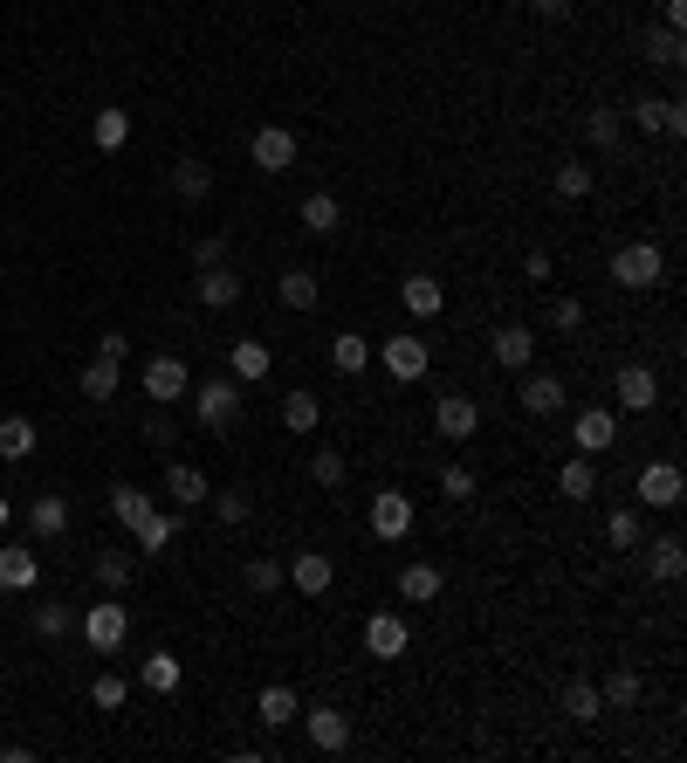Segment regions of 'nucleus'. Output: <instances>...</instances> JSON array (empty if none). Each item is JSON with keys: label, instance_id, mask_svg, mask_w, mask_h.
<instances>
[{"label": "nucleus", "instance_id": "nucleus-40", "mask_svg": "<svg viewBox=\"0 0 687 763\" xmlns=\"http://www.w3.org/2000/svg\"><path fill=\"white\" fill-rule=\"evenodd\" d=\"M76 385H84V392L97 399V407H104V399L117 392V358H90V365H84V379H76Z\"/></svg>", "mask_w": 687, "mask_h": 763}, {"label": "nucleus", "instance_id": "nucleus-26", "mask_svg": "<svg viewBox=\"0 0 687 763\" xmlns=\"http://www.w3.org/2000/svg\"><path fill=\"white\" fill-rule=\"evenodd\" d=\"M173 193L199 207V199L214 193V166H199V158H173Z\"/></svg>", "mask_w": 687, "mask_h": 763}, {"label": "nucleus", "instance_id": "nucleus-23", "mask_svg": "<svg viewBox=\"0 0 687 763\" xmlns=\"http://www.w3.org/2000/svg\"><path fill=\"white\" fill-rule=\"evenodd\" d=\"M35 578H42L35 550H21V544H0V585H8V591H28Z\"/></svg>", "mask_w": 687, "mask_h": 763}, {"label": "nucleus", "instance_id": "nucleus-29", "mask_svg": "<svg viewBox=\"0 0 687 763\" xmlns=\"http://www.w3.org/2000/svg\"><path fill=\"white\" fill-rule=\"evenodd\" d=\"M110 516H117L125 530H138L145 516H151V496H145V489H131V481H117V489H110Z\"/></svg>", "mask_w": 687, "mask_h": 763}, {"label": "nucleus", "instance_id": "nucleus-57", "mask_svg": "<svg viewBox=\"0 0 687 763\" xmlns=\"http://www.w3.org/2000/svg\"><path fill=\"white\" fill-rule=\"evenodd\" d=\"M660 28H687V0H660Z\"/></svg>", "mask_w": 687, "mask_h": 763}, {"label": "nucleus", "instance_id": "nucleus-17", "mask_svg": "<svg viewBox=\"0 0 687 763\" xmlns=\"http://www.w3.org/2000/svg\"><path fill=\"white\" fill-rule=\"evenodd\" d=\"M399 303H406L420 324H433V316L448 310V290H440V275H406V283H399Z\"/></svg>", "mask_w": 687, "mask_h": 763}, {"label": "nucleus", "instance_id": "nucleus-58", "mask_svg": "<svg viewBox=\"0 0 687 763\" xmlns=\"http://www.w3.org/2000/svg\"><path fill=\"white\" fill-rule=\"evenodd\" d=\"M530 8H537V14H543V21H557V14H563V8H571V0H530Z\"/></svg>", "mask_w": 687, "mask_h": 763}, {"label": "nucleus", "instance_id": "nucleus-30", "mask_svg": "<svg viewBox=\"0 0 687 763\" xmlns=\"http://www.w3.org/2000/svg\"><path fill=\"white\" fill-rule=\"evenodd\" d=\"M557 489L571 496V502H591V496H598V468H591V454H578V461H563V475H557Z\"/></svg>", "mask_w": 687, "mask_h": 763}, {"label": "nucleus", "instance_id": "nucleus-21", "mask_svg": "<svg viewBox=\"0 0 687 763\" xmlns=\"http://www.w3.org/2000/svg\"><path fill=\"white\" fill-rule=\"evenodd\" d=\"M166 496H173L179 509H199V502H207L214 489H207V475H199V468H186V461H173V468H166Z\"/></svg>", "mask_w": 687, "mask_h": 763}, {"label": "nucleus", "instance_id": "nucleus-36", "mask_svg": "<svg viewBox=\"0 0 687 763\" xmlns=\"http://www.w3.org/2000/svg\"><path fill=\"white\" fill-rule=\"evenodd\" d=\"M563 715H571V722H598L605 715V695L591 688V681H571V688H563Z\"/></svg>", "mask_w": 687, "mask_h": 763}, {"label": "nucleus", "instance_id": "nucleus-39", "mask_svg": "<svg viewBox=\"0 0 687 763\" xmlns=\"http://www.w3.org/2000/svg\"><path fill=\"white\" fill-rule=\"evenodd\" d=\"M639 49H646V62H660V69H680V56H687L680 49V28H654Z\"/></svg>", "mask_w": 687, "mask_h": 763}, {"label": "nucleus", "instance_id": "nucleus-32", "mask_svg": "<svg viewBox=\"0 0 687 763\" xmlns=\"http://www.w3.org/2000/svg\"><path fill=\"white\" fill-rule=\"evenodd\" d=\"M282 303H289V310H316V296H323V283H316V275L310 268H282Z\"/></svg>", "mask_w": 687, "mask_h": 763}, {"label": "nucleus", "instance_id": "nucleus-59", "mask_svg": "<svg viewBox=\"0 0 687 763\" xmlns=\"http://www.w3.org/2000/svg\"><path fill=\"white\" fill-rule=\"evenodd\" d=\"M8 516H14V509H8V502H0V530H8Z\"/></svg>", "mask_w": 687, "mask_h": 763}, {"label": "nucleus", "instance_id": "nucleus-31", "mask_svg": "<svg viewBox=\"0 0 687 763\" xmlns=\"http://www.w3.org/2000/svg\"><path fill=\"white\" fill-rule=\"evenodd\" d=\"M138 681H145L151 695H173L179 681H186V667H179V654H151V661L138 667Z\"/></svg>", "mask_w": 687, "mask_h": 763}, {"label": "nucleus", "instance_id": "nucleus-2", "mask_svg": "<svg viewBox=\"0 0 687 763\" xmlns=\"http://www.w3.org/2000/svg\"><path fill=\"white\" fill-rule=\"evenodd\" d=\"M296 715H303V730H310V750H323V756H344V750H351V715H344V708L310 702V708H296Z\"/></svg>", "mask_w": 687, "mask_h": 763}, {"label": "nucleus", "instance_id": "nucleus-12", "mask_svg": "<svg viewBox=\"0 0 687 763\" xmlns=\"http://www.w3.org/2000/svg\"><path fill=\"white\" fill-rule=\"evenodd\" d=\"M612 392H619L626 413H646V407L660 399V379H654V365H619V372H612Z\"/></svg>", "mask_w": 687, "mask_h": 763}, {"label": "nucleus", "instance_id": "nucleus-5", "mask_svg": "<svg viewBox=\"0 0 687 763\" xmlns=\"http://www.w3.org/2000/svg\"><path fill=\"white\" fill-rule=\"evenodd\" d=\"M632 489H639V502H646V509H674V502H680V489H687V475H680V461H646Z\"/></svg>", "mask_w": 687, "mask_h": 763}, {"label": "nucleus", "instance_id": "nucleus-3", "mask_svg": "<svg viewBox=\"0 0 687 763\" xmlns=\"http://www.w3.org/2000/svg\"><path fill=\"white\" fill-rule=\"evenodd\" d=\"M193 413H199V427H207V433H227L241 420V385L234 379H207V385L193 392Z\"/></svg>", "mask_w": 687, "mask_h": 763}, {"label": "nucleus", "instance_id": "nucleus-45", "mask_svg": "<svg viewBox=\"0 0 687 763\" xmlns=\"http://www.w3.org/2000/svg\"><path fill=\"white\" fill-rule=\"evenodd\" d=\"M97 585L104 591H125L131 585V557L125 550H97Z\"/></svg>", "mask_w": 687, "mask_h": 763}, {"label": "nucleus", "instance_id": "nucleus-38", "mask_svg": "<svg viewBox=\"0 0 687 763\" xmlns=\"http://www.w3.org/2000/svg\"><path fill=\"white\" fill-rule=\"evenodd\" d=\"M344 475H351V461L337 448H316L310 454V481H316V489H344Z\"/></svg>", "mask_w": 687, "mask_h": 763}, {"label": "nucleus", "instance_id": "nucleus-18", "mask_svg": "<svg viewBox=\"0 0 687 763\" xmlns=\"http://www.w3.org/2000/svg\"><path fill=\"white\" fill-rule=\"evenodd\" d=\"M530 358H537V331H530V324H502V331H495V365L522 372Z\"/></svg>", "mask_w": 687, "mask_h": 763}, {"label": "nucleus", "instance_id": "nucleus-25", "mask_svg": "<svg viewBox=\"0 0 687 763\" xmlns=\"http://www.w3.org/2000/svg\"><path fill=\"white\" fill-rule=\"evenodd\" d=\"M90 138H97V151H125V145H131V110L104 104V110H97V125H90Z\"/></svg>", "mask_w": 687, "mask_h": 763}, {"label": "nucleus", "instance_id": "nucleus-8", "mask_svg": "<svg viewBox=\"0 0 687 763\" xmlns=\"http://www.w3.org/2000/svg\"><path fill=\"white\" fill-rule=\"evenodd\" d=\"M406 530H413V496L379 489V496H372V537H379V544H399Z\"/></svg>", "mask_w": 687, "mask_h": 763}, {"label": "nucleus", "instance_id": "nucleus-6", "mask_svg": "<svg viewBox=\"0 0 687 763\" xmlns=\"http://www.w3.org/2000/svg\"><path fill=\"white\" fill-rule=\"evenodd\" d=\"M84 639H90L97 654H117V647L131 639V613H125V606H110V598H104V606H90V613H84Z\"/></svg>", "mask_w": 687, "mask_h": 763}, {"label": "nucleus", "instance_id": "nucleus-16", "mask_svg": "<svg viewBox=\"0 0 687 763\" xmlns=\"http://www.w3.org/2000/svg\"><path fill=\"white\" fill-rule=\"evenodd\" d=\"M282 578H289V585H296L303 598H323V591L337 585V565H331V557H323V550H303V557H296V565L282 571Z\"/></svg>", "mask_w": 687, "mask_h": 763}, {"label": "nucleus", "instance_id": "nucleus-28", "mask_svg": "<svg viewBox=\"0 0 687 763\" xmlns=\"http://www.w3.org/2000/svg\"><path fill=\"white\" fill-rule=\"evenodd\" d=\"M28 530H35V537H62V530H69V502H62V496H35V502H28Z\"/></svg>", "mask_w": 687, "mask_h": 763}, {"label": "nucleus", "instance_id": "nucleus-10", "mask_svg": "<svg viewBox=\"0 0 687 763\" xmlns=\"http://www.w3.org/2000/svg\"><path fill=\"white\" fill-rule=\"evenodd\" d=\"M406 647H413V633H406V619H399V613H372L365 619V654L372 661H399Z\"/></svg>", "mask_w": 687, "mask_h": 763}, {"label": "nucleus", "instance_id": "nucleus-49", "mask_svg": "<svg viewBox=\"0 0 687 763\" xmlns=\"http://www.w3.org/2000/svg\"><path fill=\"white\" fill-rule=\"evenodd\" d=\"M632 125H639L646 138L667 131V97H639V104H632Z\"/></svg>", "mask_w": 687, "mask_h": 763}, {"label": "nucleus", "instance_id": "nucleus-53", "mask_svg": "<svg viewBox=\"0 0 687 763\" xmlns=\"http://www.w3.org/2000/svg\"><path fill=\"white\" fill-rule=\"evenodd\" d=\"M193 262H199V268H220V262H227V241H220V234H207V241L193 248Z\"/></svg>", "mask_w": 687, "mask_h": 763}, {"label": "nucleus", "instance_id": "nucleus-41", "mask_svg": "<svg viewBox=\"0 0 687 763\" xmlns=\"http://www.w3.org/2000/svg\"><path fill=\"white\" fill-rule=\"evenodd\" d=\"M331 365H337V372H365V365H372V344L357 338V331H344V338L331 344Z\"/></svg>", "mask_w": 687, "mask_h": 763}, {"label": "nucleus", "instance_id": "nucleus-43", "mask_svg": "<svg viewBox=\"0 0 687 763\" xmlns=\"http://www.w3.org/2000/svg\"><path fill=\"white\" fill-rule=\"evenodd\" d=\"M605 708H639V674L632 667H619V674H605Z\"/></svg>", "mask_w": 687, "mask_h": 763}, {"label": "nucleus", "instance_id": "nucleus-7", "mask_svg": "<svg viewBox=\"0 0 687 763\" xmlns=\"http://www.w3.org/2000/svg\"><path fill=\"white\" fill-rule=\"evenodd\" d=\"M612 440H619V420H612V407H585L578 420H571V448L578 454H605V448H612Z\"/></svg>", "mask_w": 687, "mask_h": 763}, {"label": "nucleus", "instance_id": "nucleus-13", "mask_svg": "<svg viewBox=\"0 0 687 763\" xmlns=\"http://www.w3.org/2000/svg\"><path fill=\"white\" fill-rule=\"evenodd\" d=\"M268 365H275V351H268L262 338H241V344L227 351V379H234V385H262Z\"/></svg>", "mask_w": 687, "mask_h": 763}, {"label": "nucleus", "instance_id": "nucleus-4", "mask_svg": "<svg viewBox=\"0 0 687 763\" xmlns=\"http://www.w3.org/2000/svg\"><path fill=\"white\" fill-rule=\"evenodd\" d=\"M379 358H385V372H392L399 385H413V379H426V365H433V344H426L420 331H399Z\"/></svg>", "mask_w": 687, "mask_h": 763}, {"label": "nucleus", "instance_id": "nucleus-55", "mask_svg": "<svg viewBox=\"0 0 687 763\" xmlns=\"http://www.w3.org/2000/svg\"><path fill=\"white\" fill-rule=\"evenodd\" d=\"M667 138H687V104L667 97Z\"/></svg>", "mask_w": 687, "mask_h": 763}, {"label": "nucleus", "instance_id": "nucleus-22", "mask_svg": "<svg viewBox=\"0 0 687 763\" xmlns=\"http://www.w3.org/2000/svg\"><path fill=\"white\" fill-rule=\"evenodd\" d=\"M440 585H448L440 565H406V571H399V598H406V606H433Z\"/></svg>", "mask_w": 687, "mask_h": 763}, {"label": "nucleus", "instance_id": "nucleus-48", "mask_svg": "<svg viewBox=\"0 0 687 763\" xmlns=\"http://www.w3.org/2000/svg\"><path fill=\"white\" fill-rule=\"evenodd\" d=\"M440 496H448V502H468V496H474V468L448 461V468H440Z\"/></svg>", "mask_w": 687, "mask_h": 763}, {"label": "nucleus", "instance_id": "nucleus-1", "mask_svg": "<svg viewBox=\"0 0 687 763\" xmlns=\"http://www.w3.org/2000/svg\"><path fill=\"white\" fill-rule=\"evenodd\" d=\"M612 283L619 290H660L667 283V255L654 248V241H626V248L612 255Z\"/></svg>", "mask_w": 687, "mask_h": 763}, {"label": "nucleus", "instance_id": "nucleus-15", "mask_svg": "<svg viewBox=\"0 0 687 763\" xmlns=\"http://www.w3.org/2000/svg\"><path fill=\"white\" fill-rule=\"evenodd\" d=\"M433 427H440V440H474L481 407H474V399H461V392H448V399L433 407Z\"/></svg>", "mask_w": 687, "mask_h": 763}, {"label": "nucleus", "instance_id": "nucleus-14", "mask_svg": "<svg viewBox=\"0 0 687 763\" xmlns=\"http://www.w3.org/2000/svg\"><path fill=\"white\" fill-rule=\"evenodd\" d=\"M516 407H522V413H537V420L563 413V379H550V372H530V379L516 385Z\"/></svg>", "mask_w": 687, "mask_h": 763}, {"label": "nucleus", "instance_id": "nucleus-35", "mask_svg": "<svg viewBox=\"0 0 687 763\" xmlns=\"http://www.w3.org/2000/svg\"><path fill=\"white\" fill-rule=\"evenodd\" d=\"M296 214H303V227H310V234H337V227H344V214H337V199H331V193H310Z\"/></svg>", "mask_w": 687, "mask_h": 763}, {"label": "nucleus", "instance_id": "nucleus-44", "mask_svg": "<svg viewBox=\"0 0 687 763\" xmlns=\"http://www.w3.org/2000/svg\"><path fill=\"white\" fill-rule=\"evenodd\" d=\"M557 199H591V166L585 158H563L557 166Z\"/></svg>", "mask_w": 687, "mask_h": 763}, {"label": "nucleus", "instance_id": "nucleus-11", "mask_svg": "<svg viewBox=\"0 0 687 763\" xmlns=\"http://www.w3.org/2000/svg\"><path fill=\"white\" fill-rule=\"evenodd\" d=\"M248 151H255V166H262V173H289V166H296V131L262 125V131L248 138Z\"/></svg>", "mask_w": 687, "mask_h": 763}, {"label": "nucleus", "instance_id": "nucleus-24", "mask_svg": "<svg viewBox=\"0 0 687 763\" xmlns=\"http://www.w3.org/2000/svg\"><path fill=\"white\" fill-rule=\"evenodd\" d=\"M35 440H42V433H35V420L28 413H8V420H0V461H28Z\"/></svg>", "mask_w": 687, "mask_h": 763}, {"label": "nucleus", "instance_id": "nucleus-33", "mask_svg": "<svg viewBox=\"0 0 687 763\" xmlns=\"http://www.w3.org/2000/svg\"><path fill=\"white\" fill-rule=\"evenodd\" d=\"M316 420H323L316 392H289V399H282V427H289V433H316Z\"/></svg>", "mask_w": 687, "mask_h": 763}, {"label": "nucleus", "instance_id": "nucleus-9", "mask_svg": "<svg viewBox=\"0 0 687 763\" xmlns=\"http://www.w3.org/2000/svg\"><path fill=\"white\" fill-rule=\"evenodd\" d=\"M186 385H193V379H186V358H173V351L145 358V392H151V407H173Z\"/></svg>", "mask_w": 687, "mask_h": 763}, {"label": "nucleus", "instance_id": "nucleus-51", "mask_svg": "<svg viewBox=\"0 0 687 763\" xmlns=\"http://www.w3.org/2000/svg\"><path fill=\"white\" fill-rule=\"evenodd\" d=\"M578 324H585V303L578 296H557L550 303V331H578Z\"/></svg>", "mask_w": 687, "mask_h": 763}, {"label": "nucleus", "instance_id": "nucleus-56", "mask_svg": "<svg viewBox=\"0 0 687 763\" xmlns=\"http://www.w3.org/2000/svg\"><path fill=\"white\" fill-rule=\"evenodd\" d=\"M145 440H151V448H166V440H173V420L151 413V420H145Z\"/></svg>", "mask_w": 687, "mask_h": 763}, {"label": "nucleus", "instance_id": "nucleus-52", "mask_svg": "<svg viewBox=\"0 0 687 763\" xmlns=\"http://www.w3.org/2000/svg\"><path fill=\"white\" fill-rule=\"evenodd\" d=\"M35 633H42V639H62V633H69V606H35Z\"/></svg>", "mask_w": 687, "mask_h": 763}, {"label": "nucleus", "instance_id": "nucleus-46", "mask_svg": "<svg viewBox=\"0 0 687 763\" xmlns=\"http://www.w3.org/2000/svg\"><path fill=\"white\" fill-rule=\"evenodd\" d=\"M241 578H248V591H282V565H275V557H248V565H241Z\"/></svg>", "mask_w": 687, "mask_h": 763}, {"label": "nucleus", "instance_id": "nucleus-47", "mask_svg": "<svg viewBox=\"0 0 687 763\" xmlns=\"http://www.w3.org/2000/svg\"><path fill=\"white\" fill-rule=\"evenodd\" d=\"M125 695H131L125 674H97V681H90V702H97V708H125Z\"/></svg>", "mask_w": 687, "mask_h": 763}, {"label": "nucleus", "instance_id": "nucleus-50", "mask_svg": "<svg viewBox=\"0 0 687 763\" xmlns=\"http://www.w3.org/2000/svg\"><path fill=\"white\" fill-rule=\"evenodd\" d=\"M248 509H255L248 489H220V496H214V516H220V524H248Z\"/></svg>", "mask_w": 687, "mask_h": 763}, {"label": "nucleus", "instance_id": "nucleus-34", "mask_svg": "<svg viewBox=\"0 0 687 763\" xmlns=\"http://www.w3.org/2000/svg\"><path fill=\"white\" fill-rule=\"evenodd\" d=\"M605 544H612V550H639L646 544L639 509H612V516H605Z\"/></svg>", "mask_w": 687, "mask_h": 763}, {"label": "nucleus", "instance_id": "nucleus-19", "mask_svg": "<svg viewBox=\"0 0 687 763\" xmlns=\"http://www.w3.org/2000/svg\"><path fill=\"white\" fill-rule=\"evenodd\" d=\"M296 688H282V681H268V688H262V702H255V715H262V730H289V722H296Z\"/></svg>", "mask_w": 687, "mask_h": 763}, {"label": "nucleus", "instance_id": "nucleus-54", "mask_svg": "<svg viewBox=\"0 0 687 763\" xmlns=\"http://www.w3.org/2000/svg\"><path fill=\"white\" fill-rule=\"evenodd\" d=\"M97 358H117V365H125V358H131V338H125V331H104V338H97Z\"/></svg>", "mask_w": 687, "mask_h": 763}, {"label": "nucleus", "instance_id": "nucleus-20", "mask_svg": "<svg viewBox=\"0 0 687 763\" xmlns=\"http://www.w3.org/2000/svg\"><path fill=\"white\" fill-rule=\"evenodd\" d=\"M199 303L207 310H234L241 303V275L220 262V268H199Z\"/></svg>", "mask_w": 687, "mask_h": 763}, {"label": "nucleus", "instance_id": "nucleus-37", "mask_svg": "<svg viewBox=\"0 0 687 763\" xmlns=\"http://www.w3.org/2000/svg\"><path fill=\"white\" fill-rule=\"evenodd\" d=\"M585 131H591V145H598V151H619V138H626V131H619V110H605V104H591V110H585Z\"/></svg>", "mask_w": 687, "mask_h": 763}, {"label": "nucleus", "instance_id": "nucleus-42", "mask_svg": "<svg viewBox=\"0 0 687 763\" xmlns=\"http://www.w3.org/2000/svg\"><path fill=\"white\" fill-rule=\"evenodd\" d=\"M173 530H179V524H173V516H166V509H151V516H145V524H138L131 537H138V550H151V557H158V550H166V544H173Z\"/></svg>", "mask_w": 687, "mask_h": 763}, {"label": "nucleus", "instance_id": "nucleus-27", "mask_svg": "<svg viewBox=\"0 0 687 763\" xmlns=\"http://www.w3.org/2000/svg\"><path fill=\"white\" fill-rule=\"evenodd\" d=\"M646 550H654V557H646V565H654V578H667V585H674V578L687 571V544H680L674 530H660V537L646 544Z\"/></svg>", "mask_w": 687, "mask_h": 763}]
</instances>
